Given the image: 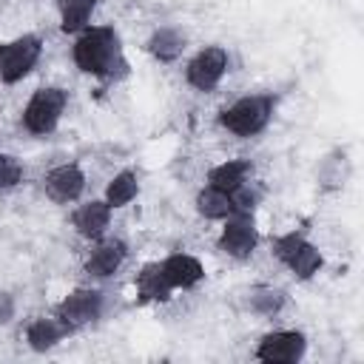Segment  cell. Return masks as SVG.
<instances>
[{
	"label": "cell",
	"mask_w": 364,
	"mask_h": 364,
	"mask_svg": "<svg viewBox=\"0 0 364 364\" xmlns=\"http://www.w3.org/2000/svg\"><path fill=\"white\" fill-rule=\"evenodd\" d=\"M156 262H159V270L173 293L196 290L205 282V264L199 262V256H193L188 250H171L168 256H162Z\"/></svg>",
	"instance_id": "4fadbf2b"
},
{
	"label": "cell",
	"mask_w": 364,
	"mask_h": 364,
	"mask_svg": "<svg viewBox=\"0 0 364 364\" xmlns=\"http://www.w3.org/2000/svg\"><path fill=\"white\" fill-rule=\"evenodd\" d=\"M145 54L159 63V65H173L182 60V54L188 51V31L182 26H156L151 28V34L142 43Z\"/></svg>",
	"instance_id": "9a60e30c"
},
{
	"label": "cell",
	"mask_w": 364,
	"mask_h": 364,
	"mask_svg": "<svg viewBox=\"0 0 364 364\" xmlns=\"http://www.w3.org/2000/svg\"><path fill=\"white\" fill-rule=\"evenodd\" d=\"M111 219H114V210L102 196L80 199L77 205H71V213H68V225L82 242H97L105 233H111Z\"/></svg>",
	"instance_id": "7c38bea8"
},
{
	"label": "cell",
	"mask_w": 364,
	"mask_h": 364,
	"mask_svg": "<svg viewBox=\"0 0 364 364\" xmlns=\"http://www.w3.org/2000/svg\"><path fill=\"white\" fill-rule=\"evenodd\" d=\"M287 304H290V296H287V290L284 287H279V284H267V282H262V284H250L247 290H245V307L253 313V316H259V318H279L284 310H287Z\"/></svg>",
	"instance_id": "ac0fdd59"
},
{
	"label": "cell",
	"mask_w": 364,
	"mask_h": 364,
	"mask_svg": "<svg viewBox=\"0 0 364 364\" xmlns=\"http://www.w3.org/2000/svg\"><path fill=\"white\" fill-rule=\"evenodd\" d=\"M105 304H108L105 290L91 282V284H77V287H71V290L51 307V313L71 330V336H77L80 330L94 327V324L102 318Z\"/></svg>",
	"instance_id": "5b68a950"
},
{
	"label": "cell",
	"mask_w": 364,
	"mask_h": 364,
	"mask_svg": "<svg viewBox=\"0 0 364 364\" xmlns=\"http://www.w3.org/2000/svg\"><path fill=\"white\" fill-rule=\"evenodd\" d=\"M264 196H267L264 182L253 176V179H247L245 185H239V188L230 193V199H233V210H236V213H256L259 205L264 202Z\"/></svg>",
	"instance_id": "603a6c76"
},
{
	"label": "cell",
	"mask_w": 364,
	"mask_h": 364,
	"mask_svg": "<svg viewBox=\"0 0 364 364\" xmlns=\"http://www.w3.org/2000/svg\"><path fill=\"white\" fill-rule=\"evenodd\" d=\"M350 173H353V162H350L347 148H341V145L330 148L318 159V165H316V188H318V193H338V191H344Z\"/></svg>",
	"instance_id": "2e32d148"
},
{
	"label": "cell",
	"mask_w": 364,
	"mask_h": 364,
	"mask_svg": "<svg viewBox=\"0 0 364 364\" xmlns=\"http://www.w3.org/2000/svg\"><path fill=\"white\" fill-rule=\"evenodd\" d=\"M71 63L80 74L91 80H119L128 74V60L122 48V37L111 23L88 26L77 37H71Z\"/></svg>",
	"instance_id": "6da1fadb"
},
{
	"label": "cell",
	"mask_w": 364,
	"mask_h": 364,
	"mask_svg": "<svg viewBox=\"0 0 364 364\" xmlns=\"http://www.w3.org/2000/svg\"><path fill=\"white\" fill-rule=\"evenodd\" d=\"M26 182V168L17 156L11 154H0V191H14L17 185Z\"/></svg>",
	"instance_id": "cb8c5ba5"
},
{
	"label": "cell",
	"mask_w": 364,
	"mask_h": 364,
	"mask_svg": "<svg viewBox=\"0 0 364 364\" xmlns=\"http://www.w3.org/2000/svg\"><path fill=\"white\" fill-rule=\"evenodd\" d=\"M65 338H71V330L54 316V313H40V316H31L26 324H23V344L37 353V355H46L51 350H57Z\"/></svg>",
	"instance_id": "5bb4252c"
},
{
	"label": "cell",
	"mask_w": 364,
	"mask_h": 364,
	"mask_svg": "<svg viewBox=\"0 0 364 364\" xmlns=\"http://www.w3.org/2000/svg\"><path fill=\"white\" fill-rule=\"evenodd\" d=\"M0 154H3V151H0Z\"/></svg>",
	"instance_id": "484cf974"
},
{
	"label": "cell",
	"mask_w": 364,
	"mask_h": 364,
	"mask_svg": "<svg viewBox=\"0 0 364 364\" xmlns=\"http://www.w3.org/2000/svg\"><path fill=\"white\" fill-rule=\"evenodd\" d=\"M193 210H196V216L205 219V222H222V219H228L230 213H236L230 193H225V191H219V188H210V185H202V188L193 193Z\"/></svg>",
	"instance_id": "7402d4cb"
},
{
	"label": "cell",
	"mask_w": 364,
	"mask_h": 364,
	"mask_svg": "<svg viewBox=\"0 0 364 364\" xmlns=\"http://www.w3.org/2000/svg\"><path fill=\"white\" fill-rule=\"evenodd\" d=\"M40 188H43V193H46L48 202L68 208V205H77V202L85 196L88 173H85L82 162H77V159L57 162V165H51V168L43 173Z\"/></svg>",
	"instance_id": "8fae6325"
},
{
	"label": "cell",
	"mask_w": 364,
	"mask_h": 364,
	"mask_svg": "<svg viewBox=\"0 0 364 364\" xmlns=\"http://www.w3.org/2000/svg\"><path fill=\"white\" fill-rule=\"evenodd\" d=\"M253 176H256V162L250 156H230V159H222V162L208 168L205 185L219 188L225 193H233L239 185H245Z\"/></svg>",
	"instance_id": "e0dca14e"
},
{
	"label": "cell",
	"mask_w": 364,
	"mask_h": 364,
	"mask_svg": "<svg viewBox=\"0 0 364 364\" xmlns=\"http://www.w3.org/2000/svg\"><path fill=\"white\" fill-rule=\"evenodd\" d=\"M43 54H46V40L37 31H26V34L3 40L0 43V82L3 85L23 82L40 65Z\"/></svg>",
	"instance_id": "52a82bcc"
},
{
	"label": "cell",
	"mask_w": 364,
	"mask_h": 364,
	"mask_svg": "<svg viewBox=\"0 0 364 364\" xmlns=\"http://www.w3.org/2000/svg\"><path fill=\"white\" fill-rule=\"evenodd\" d=\"M139 191H142V176H139V171H134V168H119V171L105 182L102 199L111 205V210H122V208H128L131 202H136Z\"/></svg>",
	"instance_id": "ffe728a7"
},
{
	"label": "cell",
	"mask_w": 364,
	"mask_h": 364,
	"mask_svg": "<svg viewBox=\"0 0 364 364\" xmlns=\"http://www.w3.org/2000/svg\"><path fill=\"white\" fill-rule=\"evenodd\" d=\"M68 88L57 85V82H48V85H40L28 94V100L23 102L20 108V128L28 134V136H37V139H46L51 136L65 111H68Z\"/></svg>",
	"instance_id": "277c9868"
},
{
	"label": "cell",
	"mask_w": 364,
	"mask_h": 364,
	"mask_svg": "<svg viewBox=\"0 0 364 364\" xmlns=\"http://www.w3.org/2000/svg\"><path fill=\"white\" fill-rule=\"evenodd\" d=\"M270 253L296 282H313L324 270V250L307 236L304 228L276 233L270 239Z\"/></svg>",
	"instance_id": "3957f363"
},
{
	"label": "cell",
	"mask_w": 364,
	"mask_h": 364,
	"mask_svg": "<svg viewBox=\"0 0 364 364\" xmlns=\"http://www.w3.org/2000/svg\"><path fill=\"white\" fill-rule=\"evenodd\" d=\"M97 0H60L57 3V28L65 37H77L94 23Z\"/></svg>",
	"instance_id": "44dd1931"
},
{
	"label": "cell",
	"mask_w": 364,
	"mask_h": 364,
	"mask_svg": "<svg viewBox=\"0 0 364 364\" xmlns=\"http://www.w3.org/2000/svg\"><path fill=\"white\" fill-rule=\"evenodd\" d=\"M279 102H282V97L276 91L242 94L216 111V125L236 139H253L270 128V122L279 111Z\"/></svg>",
	"instance_id": "7a4b0ae2"
},
{
	"label": "cell",
	"mask_w": 364,
	"mask_h": 364,
	"mask_svg": "<svg viewBox=\"0 0 364 364\" xmlns=\"http://www.w3.org/2000/svg\"><path fill=\"white\" fill-rule=\"evenodd\" d=\"M310 338L299 327H276L259 336L253 358L262 364H299L307 355Z\"/></svg>",
	"instance_id": "9c48e42d"
},
{
	"label": "cell",
	"mask_w": 364,
	"mask_h": 364,
	"mask_svg": "<svg viewBox=\"0 0 364 364\" xmlns=\"http://www.w3.org/2000/svg\"><path fill=\"white\" fill-rule=\"evenodd\" d=\"M128 256H131V245L122 236L105 233L102 239L88 242V250L82 256V273L94 284L97 282H108V279H114L125 267Z\"/></svg>",
	"instance_id": "30bf717a"
},
{
	"label": "cell",
	"mask_w": 364,
	"mask_h": 364,
	"mask_svg": "<svg viewBox=\"0 0 364 364\" xmlns=\"http://www.w3.org/2000/svg\"><path fill=\"white\" fill-rule=\"evenodd\" d=\"M213 245L222 256H228L233 262H250L262 245L256 216L253 213H230L228 219L219 222V233H216Z\"/></svg>",
	"instance_id": "ba28073f"
},
{
	"label": "cell",
	"mask_w": 364,
	"mask_h": 364,
	"mask_svg": "<svg viewBox=\"0 0 364 364\" xmlns=\"http://www.w3.org/2000/svg\"><path fill=\"white\" fill-rule=\"evenodd\" d=\"M134 290H136V301H142V304H168L173 299V290L165 282V276L159 270V262H145L136 270Z\"/></svg>",
	"instance_id": "d6986e66"
},
{
	"label": "cell",
	"mask_w": 364,
	"mask_h": 364,
	"mask_svg": "<svg viewBox=\"0 0 364 364\" xmlns=\"http://www.w3.org/2000/svg\"><path fill=\"white\" fill-rule=\"evenodd\" d=\"M17 313H20V301H17V293L14 290H6L0 287V327H9L17 321Z\"/></svg>",
	"instance_id": "d4e9b609"
},
{
	"label": "cell",
	"mask_w": 364,
	"mask_h": 364,
	"mask_svg": "<svg viewBox=\"0 0 364 364\" xmlns=\"http://www.w3.org/2000/svg\"><path fill=\"white\" fill-rule=\"evenodd\" d=\"M228 74H230V51L219 43H208L196 48L182 65V80L196 94H213Z\"/></svg>",
	"instance_id": "8992f818"
}]
</instances>
